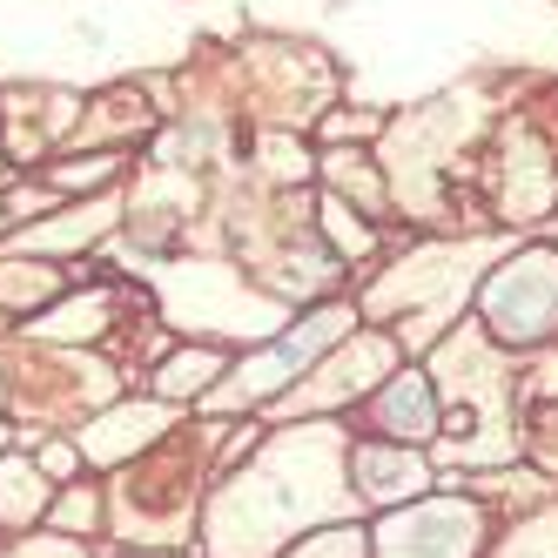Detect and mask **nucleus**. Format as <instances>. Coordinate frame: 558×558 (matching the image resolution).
<instances>
[{
  "label": "nucleus",
  "mask_w": 558,
  "mask_h": 558,
  "mask_svg": "<svg viewBox=\"0 0 558 558\" xmlns=\"http://www.w3.org/2000/svg\"><path fill=\"white\" fill-rule=\"evenodd\" d=\"M551 316H558V263L551 256H525V263H511L498 283H492V324L511 343L545 337Z\"/></svg>",
  "instance_id": "1"
},
{
  "label": "nucleus",
  "mask_w": 558,
  "mask_h": 558,
  "mask_svg": "<svg viewBox=\"0 0 558 558\" xmlns=\"http://www.w3.org/2000/svg\"><path fill=\"white\" fill-rule=\"evenodd\" d=\"M343 324H350V316H343V310H316V316H310V324H296V330H290L283 343H276V350L263 356V364H250V390H269V384H283L290 371H303V364H310V356H316V350H324V343H330V337H337Z\"/></svg>",
  "instance_id": "2"
},
{
  "label": "nucleus",
  "mask_w": 558,
  "mask_h": 558,
  "mask_svg": "<svg viewBox=\"0 0 558 558\" xmlns=\"http://www.w3.org/2000/svg\"><path fill=\"white\" fill-rule=\"evenodd\" d=\"M377 417H384V424H404V437H424V430H430V404H424V384H417V377L390 384V390L377 397Z\"/></svg>",
  "instance_id": "3"
},
{
  "label": "nucleus",
  "mask_w": 558,
  "mask_h": 558,
  "mask_svg": "<svg viewBox=\"0 0 558 558\" xmlns=\"http://www.w3.org/2000/svg\"><path fill=\"white\" fill-rule=\"evenodd\" d=\"M356 477H364V492H377V498H411L424 471H417L411 458H397V464H390V458L364 451V458H356Z\"/></svg>",
  "instance_id": "4"
}]
</instances>
